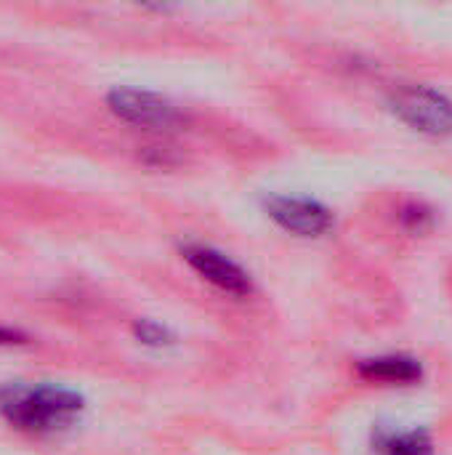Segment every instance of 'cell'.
I'll use <instances>...</instances> for the list:
<instances>
[{"label":"cell","mask_w":452,"mask_h":455,"mask_svg":"<svg viewBox=\"0 0 452 455\" xmlns=\"http://www.w3.org/2000/svg\"><path fill=\"white\" fill-rule=\"evenodd\" d=\"M181 253H184L186 264L200 277H205L210 285H216L218 291H224L229 296H240V299L253 291L248 272L240 264H234L229 256L218 253L216 248H208V245H186Z\"/></svg>","instance_id":"5"},{"label":"cell","mask_w":452,"mask_h":455,"mask_svg":"<svg viewBox=\"0 0 452 455\" xmlns=\"http://www.w3.org/2000/svg\"><path fill=\"white\" fill-rule=\"evenodd\" d=\"M386 455H432V440L426 432H405V435H392L384 443Z\"/></svg>","instance_id":"7"},{"label":"cell","mask_w":452,"mask_h":455,"mask_svg":"<svg viewBox=\"0 0 452 455\" xmlns=\"http://www.w3.org/2000/svg\"><path fill=\"white\" fill-rule=\"evenodd\" d=\"M357 373L368 381H384V384H416L421 379V365L413 357L405 355H386L362 360L357 365Z\"/></svg>","instance_id":"6"},{"label":"cell","mask_w":452,"mask_h":455,"mask_svg":"<svg viewBox=\"0 0 452 455\" xmlns=\"http://www.w3.org/2000/svg\"><path fill=\"white\" fill-rule=\"evenodd\" d=\"M107 104L120 120L141 125V128H173L176 123H181L178 107L152 91L115 88L107 96Z\"/></svg>","instance_id":"3"},{"label":"cell","mask_w":452,"mask_h":455,"mask_svg":"<svg viewBox=\"0 0 452 455\" xmlns=\"http://www.w3.org/2000/svg\"><path fill=\"white\" fill-rule=\"evenodd\" d=\"M266 213L288 232L301 237H320L333 227V213L309 197H266Z\"/></svg>","instance_id":"4"},{"label":"cell","mask_w":452,"mask_h":455,"mask_svg":"<svg viewBox=\"0 0 452 455\" xmlns=\"http://www.w3.org/2000/svg\"><path fill=\"white\" fill-rule=\"evenodd\" d=\"M133 333L139 336V341H144V344H149V347L170 344V333H168L163 325L152 323V320H136V323H133Z\"/></svg>","instance_id":"8"},{"label":"cell","mask_w":452,"mask_h":455,"mask_svg":"<svg viewBox=\"0 0 452 455\" xmlns=\"http://www.w3.org/2000/svg\"><path fill=\"white\" fill-rule=\"evenodd\" d=\"M24 336L11 331V328H0V347H11V344H21Z\"/></svg>","instance_id":"10"},{"label":"cell","mask_w":452,"mask_h":455,"mask_svg":"<svg viewBox=\"0 0 452 455\" xmlns=\"http://www.w3.org/2000/svg\"><path fill=\"white\" fill-rule=\"evenodd\" d=\"M83 411V397L61 387L8 389L0 395V413L19 429L53 432Z\"/></svg>","instance_id":"1"},{"label":"cell","mask_w":452,"mask_h":455,"mask_svg":"<svg viewBox=\"0 0 452 455\" xmlns=\"http://www.w3.org/2000/svg\"><path fill=\"white\" fill-rule=\"evenodd\" d=\"M392 112L426 136H452V99L432 85H405L392 93Z\"/></svg>","instance_id":"2"},{"label":"cell","mask_w":452,"mask_h":455,"mask_svg":"<svg viewBox=\"0 0 452 455\" xmlns=\"http://www.w3.org/2000/svg\"><path fill=\"white\" fill-rule=\"evenodd\" d=\"M402 219H405V224L413 229V232H424L429 224H432V211H426L424 205H408L405 208V213H402Z\"/></svg>","instance_id":"9"}]
</instances>
